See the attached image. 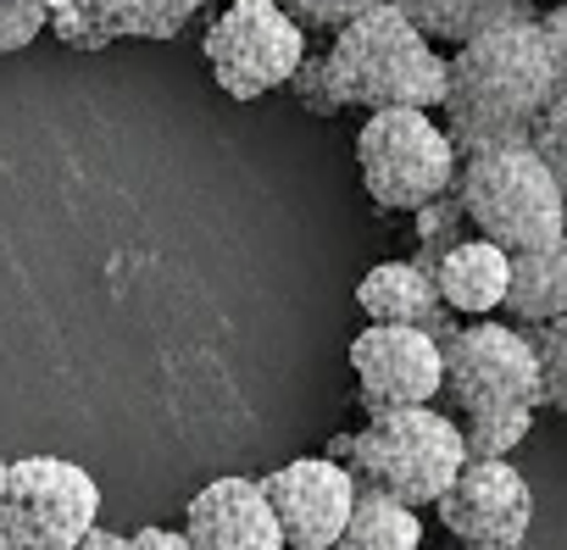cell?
I'll list each match as a JSON object with an SVG mask.
<instances>
[{"label": "cell", "instance_id": "cell-29", "mask_svg": "<svg viewBox=\"0 0 567 550\" xmlns=\"http://www.w3.org/2000/svg\"><path fill=\"white\" fill-rule=\"evenodd\" d=\"M462 550H523V544H462Z\"/></svg>", "mask_w": 567, "mask_h": 550}, {"label": "cell", "instance_id": "cell-9", "mask_svg": "<svg viewBox=\"0 0 567 550\" xmlns=\"http://www.w3.org/2000/svg\"><path fill=\"white\" fill-rule=\"evenodd\" d=\"M284 550H329L357 506V473L334 456H296L261 478Z\"/></svg>", "mask_w": 567, "mask_h": 550}, {"label": "cell", "instance_id": "cell-10", "mask_svg": "<svg viewBox=\"0 0 567 550\" xmlns=\"http://www.w3.org/2000/svg\"><path fill=\"white\" fill-rule=\"evenodd\" d=\"M351 373L368 412L429 406L440 401V378H445L440 334L412 329V323H368L351 340Z\"/></svg>", "mask_w": 567, "mask_h": 550}, {"label": "cell", "instance_id": "cell-5", "mask_svg": "<svg viewBox=\"0 0 567 550\" xmlns=\"http://www.w3.org/2000/svg\"><path fill=\"white\" fill-rule=\"evenodd\" d=\"M456 162L462 156H456L445 123L423 106L368 112V123L357 134L362 184H368L373 206H384V211H417V206L440 200L456 184Z\"/></svg>", "mask_w": 567, "mask_h": 550}, {"label": "cell", "instance_id": "cell-27", "mask_svg": "<svg viewBox=\"0 0 567 550\" xmlns=\"http://www.w3.org/2000/svg\"><path fill=\"white\" fill-rule=\"evenodd\" d=\"M128 550H189V539H184V528H134L128 533Z\"/></svg>", "mask_w": 567, "mask_h": 550}, {"label": "cell", "instance_id": "cell-6", "mask_svg": "<svg viewBox=\"0 0 567 550\" xmlns=\"http://www.w3.org/2000/svg\"><path fill=\"white\" fill-rule=\"evenodd\" d=\"M440 395L451 401V417H484V412H539V356L528 329L517 323H451L440 334Z\"/></svg>", "mask_w": 567, "mask_h": 550}, {"label": "cell", "instance_id": "cell-8", "mask_svg": "<svg viewBox=\"0 0 567 550\" xmlns=\"http://www.w3.org/2000/svg\"><path fill=\"white\" fill-rule=\"evenodd\" d=\"M206 73L228 101H261L290 84L307 56V29L278 0H234L200 40Z\"/></svg>", "mask_w": 567, "mask_h": 550}, {"label": "cell", "instance_id": "cell-12", "mask_svg": "<svg viewBox=\"0 0 567 550\" xmlns=\"http://www.w3.org/2000/svg\"><path fill=\"white\" fill-rule=\"evenodd\" d=\"M184 539L189 550H284L261 478H239V473L195 489V500L184 506Z\"/></svg>", "mask_w": 567, "mask_h": 550}, {"label": "cell", "instance_id": "cell-24", "mask_svg": "<svg viewBox=\"0 0 567 550\" xmlns=\"http://www.w3.org/2000/svg\"><path fill=\"white\" fill-rule=\"evenodd\" d=\"M307 34H340L351 18H362L373 0H278Z\"/></svg>", "mask_w": 567, "mask_h": 550}, {"label": "cell", "instance_id": "cell-15", "mask_svg": "<svg viewBox=\"0 0 567 550\" xmlns=\"http://www.w3.org/2000/svg\"><path fill=\"white\" fill-rule=\"evenodd\" d=\"M357 307H362L368 323H412V329H429V334L451 329V312L434 290V272L417 256L368 267L362 284H357Z\"/></svg>", "mask_w": 567, "mask_h": 550}, {"label": "cell", "instance_id": "cell-1", "mask_svg": "<svg viewBox=\"0 0 567 550\" xmlns=\"http://www.w3.org/2000/svg\"><path fill=\"white\" fill-rule=\"evenodd\" d=\"M556 95H561V84H556V68H550V51H545L534 18L489 23L445 56L440 123H445L456 156L478 151V145H512V139H528L534 117Z\"/></svg>", "mask_w": 567, "mask_h": 550}, {"label": "cell", "instance_id": "cell-25", "mask_svg": "<svg viewBox=\"0 0 567 550\" xmlns=\"http://www.w3.org/2000/svg\"><path fill=\"white\" fill-rule=\"evenodd\" d=\"M284 90H290L312 117H340L346 106L334 101V84H329V73H323V56H301V68L290 73V84H284Z\"/></svg>", "mask_w": 567, "mask_h": 550}, {"label": "cell", "instance_id": "cell-7", "mask_svg": "<svg viewBox=\"0 0 567 550\" xmlns=\"http://www.w3.org/2000/svg\"><path fill=\"white\" fill-rule=\"evenodd\" d=\"M101 522V484L68 456H18L0 489V539L12 550H73Z\"/></svg>", "mask_w": 567, "mask_h": 550}, {"label": "cell", "instance_id": "cell-22", "mask_svg": "<svg viewBox=\"0 0 567 550\" xmlns=\"http://www.w3.org/2000/svg\"><path fill=\"white\" fill-rule=\"evenodd\" d=\"M412 217H417V239H423V250H417V261H423V267H434V256H440V250H451V245L462 239V228H467L456 189H445L440 200L417 206Z\"/></svg>", "mask_w": 567, "mask_h": 550}, {"label": "cell", "instance_id": "cell-17", "mask_svg": "<svg viewBox=\"0 0 567 550\" xmlns=\"http://www.w3.org/2000/svg\"><path fill=\"white\" fill-rule=\"evenodd\" d=\"M412 29H423L434 45H462L467 34L489 23H523L534 18V0H384Z\"/></svg>", "mask_w": 567, "mask_h": 550}, {"label": "cell", "instance_id": "cell-14", "mask_svg": "<svg viewBox=\"0 0 567 550\" xmlns=\"http://www.w3.org/2000/svg\"><path fill=\"white\" fill-rule=\"evenodd\" d=\"M434 290L445 301L451 318H489L506 301V279H512V256L501 245H489L484 234H462L451 250L434 256Z\"/></svg>", "mask_w": 567, "mask_h": 550}, {"label": "cell", "instance_id": "cell-3", "mask_svg": "<svg viewBox=\"0 0 567 550\" xmlns=\"http://www.w3.org/2000/svg\"><path fill=\"white\" fill-rule=\"evenodd\" d=\"M334 461H346L357 473L362 489H384L406 506H434L445 495V484L462 473L467 445L451 412L429 406H390V412H368V423L357 434H340L329 445Z\"/></svg>", "mask_w": 567, "mask_h": 550}, {"label": "cell", "instance_id": "cell-31", "mask_svg": "<svg viewBox=\"0 0 567 550\" xmlns=\"http://www.w3.org/2000/svg\"><path fill=\"white\" fill-rule=\"evenodd\" d=\"M0 550H12V544H7V539H0Z\"/></svg>", "mask_w": 567, "mask_h": 550}, {"label": "cell", "instance_id": "cell-16", "mask_svg": "<svg viewBox=\"0 0 567 550\" xmlns=\"http://www.w3.org/2000/svg\"><path fill=\"white\" fill-rule=\"evenodd\" d=\"M501 312L517 329H539V323L567 312V234L512 256V279H506Z\"/></svg>", "mask_w": 567, "mask_h": 550}, {"label": "cell", "instance_id": "cell-11", "mask_svg": "<svg viewBox=\"0 0 567 550\" xmlns=\"http://www.w3.org/2000/svg\"><path fill=\"white\" fill-rule=\"evenodd\" d=\"M434 511L462 544H523L534 522V489L512 456H467Z\"/></svg>", "mask_w": 567, "mask_h": 550}, {"label": "cell", "instance_id": "cell-23", "mask_svg": "<svg viewBox=\"0 0 567 550\" xmlns=\"http://www.w3.org/2000/svg\"><path fill=\"white\" fill-rule=\"evenodd\" d=\"M45 29H51L45 0H0V56L29 51Z\"/></svg>", "mask_w": 567, "mask_h": 550}, {"label": "cell", "instance_id": "cell-4", "mask_svg": "<svg viewBox=\"0 0 567 550\" xmlns=\"http://www.w3.org/2000/svg\"><path fill=\"white\" fill-rule=\"evenodd\" d=\"M451 189L462 200L467 228L484 234L489 245H501L506 256L567 234V200H561L556 178L545 173V162L528 151V139L462 151Z\"/></svg>", "mask_w": 567, "mask_h": 550}, {"label": "cell", "instance_id": "cell-20", "mask_svg": "<svg viewBox=\"0 0 567 550\" xmlns=\"http://www.w3.org/2000/svg\"><path fill=\"white\" fill-rule=\"evenodd\" d=\"M462 428V445L467 456H512L528 428H534V412H484V417H456Z\"/></svg>", "mask_w": 567, "mask_h": 550}, {"label": "cell", "instance_id": "cell-28", "mask_svg": "<svg viewBox=\"0 0 567 550\" xmlns=\"http://www.w3.org/2000/svg\"><path fill=\"white\" fill-rule=\"evenodd\" d=\"M73 550H128V533H112V528H101V522H95Z\"/></svg>", "mask_w": 567, "mask_h": 550}, {"label": "cell", "instance_id": "cell-19", "mask_svg": "<svg viewBox=\"0 0 567 550\" xmlns=\"http://www.w3.org/2000/svg\"><path fill=\"white\" fill-rule=\"evenodd\" d=\"M528 340H534V356H539V406L567 417V312L528 329Z\"/></svg>", "mask_w": 567, "mask_h": 550}, {"label": "cell", "instance_id": "cell-2", "mask_svg": "<svg viewBox=\"0 0 567 550\" xmlns=\"http://www.w3.org/2000/svg\"><path fill=\"white\" fill-rule=\"evenodd\" d=\"M323 73L340 106L384 112V106H423L440 112L445 101V56L440 45L412 29L395 7L373 0L362 18H351L334 45L323 51Z\"/></svg>", "mask_w": 567, "mask_h": 550}, {"label": "cell", "instance_id": "cell-26", "mask_svg": "<svg viewBox=\"0 0 567 550\" xmlns=\"http://www.w3.org/2000/svg\"><path fill=\"white\" fill-rule=\"evenodd\" d=\"M534 29L550 51V68H556V84L567 90V0H545V12H534Z\"/></svg>", "mask_w": 567, "mask_h": 550}, {"label": "cell", "instance_id": "cell-21", "mask_svg": "<svg viewBox=\"0 0 567 550\" xmlns=\"http://www.w3.org/2000/svg\"><path fill=\"white\" fill-rule=\"evenodd\" d=\"M528 151L545 162V173L556 178V189H561V200H567V90L534 117V128H528Z\"/></svg>", "mask_w": 567, "mask_h": 550}, {"label": "cell", "instance_id": "cell-13", "mask_svg": "<svg viewBox=\"0 0 567 550\" xmlns=\"http://www.w3.org/2000/svg\"><path fill=\"white\" fill-rule=\"evenodd\" d=\"M212 0H73L51 23L68 51H106L117 40H173Z\"/></svg>", "mask_w": 567, "mask_h": 550}, {"label": "cell", "instance_id": "cell-18", "mask_svg": "<svg viewBox=\"0 0 567 550\" xmlns=\"http://www.w3.org/2000/svg\"><path fill=\"white\" fill-rule=\"evenodd\" d=\"M329 550H423V517L384 489H357V506Z\"/></svg>", "mask_w": 567, "mask_h": 550}, {"label": "cell", "instance_id": "cell-30", "mask_svg": "<svg viewBox=\"0 0 567 550\" xmlns=\"http://www.w3.org/2000/svg\"><path fill=\"white\" fill-rule=\"evenodd\" d=\"M0 489H7V461H0Z\"/></svg>", "mask_w": 567, "mask_h": 550}]
</instances>
